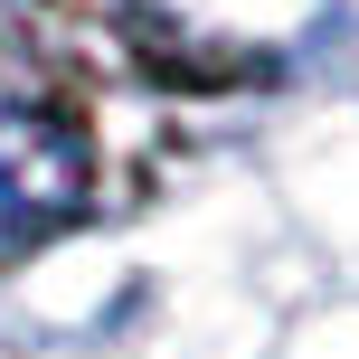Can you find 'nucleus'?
I'll use <instances>...</instances> for the list:
<instances>
[{
  "label": "nucleus",
  "mask_w": 359,
  "mask_h": 359,
  "mask_svg": "<svg viewBox=\"0 0 359 359\" xmlns=\"http://www.w3.org/2000/svg\"><path fill=\"white\" fill-rule=\"evenodd\" d=\"M95 198V142L57 104H0V265L67 236Z\"/></svg>",
  "instance_id": "nucleus-1"
}]
</instances>
